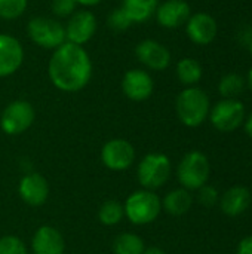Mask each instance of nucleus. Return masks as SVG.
Wrapping results in <instances>:
<instances>
[{
  "instance_id": "1",
  "label": "nucleus",
  "mask_w": 252,
  "mask_h": 254,
  "mask_svg": "<svg viewBox=\"0 0 252 254\" xmlns=\"http://www.w3.org/2000/svg\"><path fill=\"white\" fill-rule=\"evenodd\" d=\"M52 85L62 92L82 91L92 77V61L83 46L70 42L52 52L48 64Z\"/></svg>"
},
{
  "instance_id": "2",
  "label": "nucleus",
  "mask_w": 252,
  "mask_h": 254,
  "mask_svg": "<svg viewBox=\"0 0 252 254\" xmlns=\"http://www.w3.org/2000/svg\"><path fill=\"white\" fill-rule=\"evenodd\" d=\"M177 116L189 128H196L205 122L209 115V97L198 86L183 89L175 101Z\"/></svg>"
},
{
  "instance_id": "3",
  "label": "nucleus",
  "mask_w": 252,
  "mask_h": 254,
  "mask_svg": "<svg viewBox=\"0 0 252 254\" xmlns=\"http://www.w3.org/2000/svg\"><path fill=\"white\" fill-rule=\"evenodd\" d=\"M125 216L132 225L153 223L162 211V201L153 190H137L131 193L123 205Z\"/></svg>"
},
{
  "instance_id": "4",
  "label": "nucleus",
  "mask_w": 252,
  "mask_h": 254,
  "mask_svg": "<svg viewBox=\"0 0 252 254\" xmlns=\"http://www.w3.org/2000/svg\"><path fill=\"white\" fill-rule=\"evenodd\" d=\"M27 34L30 40L43 48L55 51L65 43V27L55 18L34 16L27 24Z\"/></svg>"
},
{
  "instance_id": "5",
  "label": "nucleus",
  "mask_w": 252,
  "mask_h": 254,
  "mask_svg": "<svg viewBox=\"0 0 252 254\" xmlns=\"http://www.w3.org/2000/svg\"><path fill=\"white\" fill-rule=\"evenodd\" d=\"M211 165L208 158L198 150L189 152L177 168V177L181 186L187 190H198L208 183Z\"/></svg>"
},
{
  "instance_id": "6",
  "label": "nucleus",
  "mask_w": 252,
  "mask_h": 254,
  "mask_svg": "<svg viewBox=\"0 0 252 254\" xmlns=\"http://www.w3.org/2000/svg\"><path fill=\"white\" fill-rule=\"evenodd\" d=\"M171 176V161L163 153H149L138 164L137 177L147 190L162 188Z\"/></svg>"
},
{
  "instance_id": "7",
  "label": "nucleus",
  "mask_w": 252,
  "mask_h": 254,
  "mask_svg": "<svg viewBox=\"0 0 252 254\" xmlns=\"http://www.w3.org/2000/svg\"><path fill=\"white\" fill-rule=\"evenodd\" d=\"M34 119L36 110L33 104L25 100H15L4 107L0 116V128L7 135H18L25 132Z\"/></svg>"
},
{
  "instance_id": "8",
  "label": "nucleus",
  "mask_w": 252,
  "mask_h": 254,
  "mask_svg": "<svg viewBox=\"0 0 252 254\" xmlns=\"http://www.w3.org/2000/svg\"><path fill=\"white\" fill-rule=\"evenodd\" d=\"M209 119L218 131H235L245 121V106L236 98H224L209 110Z\"/></svg>"
},
{
  "instance_id": "9",
  "label": "nucleus",
  "mask_w": 252,
  "mask_h": 254,
  "mask_svg": "<svg viewBox=\"0 0 252 254\" xmlns=\"http://www.w3.org/2000/svg\"><path fill=\"white\" fill-rule=\"evenodd\" d=\"M64 27H65V40L73 45L83 46L95 36L98 22L94 12L88 9H80L76 10L68 18Z\"/></svg>"
},
{
  "instance_id": "10",
  "label": "nucleus",
  "mask_w": 252,
  "mask_h": 254,
  "mask_svg": "<svg viewBox=\"0 0 252 254\" xmlns=\"http://www.w3.org/2000/svg\"><path fill=\"white\" fill-rule=\"evenodd\" d=\"M101 161L111 171H125L135 161V149L128 140L113 138L102 146Z\"/></svg>"
},
{
  "instance_id": "11",
  "label": "nucleus",
  "mask_w": 252,
  "mask_h": 254,
  "mask_svg": "<svg viewBox=\"0 0 252 254\" xmlns=\"http://www.w3.org/2000/svg\"><path fill=\"white\" fill-rule=\"evenodd\" d=\"M135 55L138 61L154 71H163L171 64V52L169 49L153 39H144L135 46Z\"/></svg>"
},
{
  "instance_id": "12",
  "label": "nucleus",
  "mask_w": 252,
  "mask_h": 254,
  "mask_svg": "<svg viewBox=\"0 0 252 254\" xmlns=\"http://www.w3.org/2000/svg\"><path fill=\"white\" fill-rule=\"evenodd\" d=\"M122 91L132 101H146L154 91V82L149 71L143 68L128 70L122 77Z\"/></svg>"
},
{
  "instance_id": "13",
  "label": "nucleus",
  "mask_w": 252,
  "mask_h": 254,
  "mask_svg": "<svg viewBox=\"0 0 252 254\" xmlns=\"http://www.w3.org/2000/svg\"><path fill=\"white\" fill-rule=\"evenodd\" d=\"M22 63L24 48L21 42L7 33H0V77L16 73Z\"/></svg>"
},
{
  "instance_id": "14",
  "label": "nucleus",
  "mask_w": 252,
  "mask_h": 254,
  "mask_svg": "<svg viewBox=\"0 0 252 254\" xmlns=\"http://www.w3.org/2000/svg\"><path fill=\"white\" fill-rule=\"evenodd\" d=\"M218 27L217 21L205 12H198L190 15V18L186 22V33L189 39L201 46L209 45L215 36H217Z\"/></svg>"
},
{
  "instance_id": "15",
  "label": "nucleus",
  "mask_w": 252,
  "mask_h": 254,
  "mask_svg": "<svg viewBox=\"0 0 252 254\" xmlns=\"http://www.w3.org/2000/svg\"><path fill=\"white\" fill-rule=\"evenodd\" d=\"M18 193L27 205L40 207L48 201L49 185L42 174L30 173L21 179L18 186Z\"/></svg>"
},
{
  "instance_id": "16",
  "label": "nucleus",
  "mask_w": 252,
  "mask_h": 254,
  "mask_svg": "<svg viewBox=\"0 0 252 254\" xmlns=\"http://www.w3.org/2000/svg\"><path fill=\"white\" fill-rule=\"evenodd\" d=\"M192 10L186 0H166L156 9V21L163 28H178L187 22Z\"/></svg>"
},
{
  "instance_id": "17",
  "label": "nucleus",
  "mask_w": 252,
  "mask_h": 254,
  "mask_svg": "<svg viewBox=\"0 0 252 254\" xmlns=\"http://www.w3.org/2000/svg\"><path fill=\"white\" fill-rule=\"evenodd\" d=\"M31 249L34 254H64L65 243L58 229L45 225L34 232Z\"/></svg>"
},
{
  "instance_id": "18",
  "label": "nucleus",
  "mask_w": 252,
  "mask_h": 254,
  "mask_svg": "<svg viewBox=\"0 0 252 254\" xmlns=\"http://www.w3.org/2000/svg\"><path fill=\"white\" fill-rule=\"evenodd\" d=\"M251 204V193L247 188L244 186H233L229 190L224 192L221 196L220 205L224 214L230 217L241 216L244 211L248 210Z\"/></svg>"
},
{
  "instance_id": "19",
  "label": "nucleus",
  "mask_w": 252,
  "mask_h": 254,
  "mask_svg": "<svg viewBox=\"0 0 252 254\" xmlns=\"http://www.w3.org/2000/svg\"><path fill=\"white\" fill-rule=\"evenodd\" d=\"M159 6V0H123L122 9L129 16L132 24H143L149 21Z\"/></svg>"
},
{
  "instance_id": "20",
  "label": "nucleus",
  "mask_w": 252,
  "mask_h": 254,
  "mask_svg": "<svg viewBox=\"0 0 252 254\" xmlns=\"http://www.w3.org/2000/svg\"><path fill=\"white\" fill-rule=\"evenodd\" d=\"M193 204V198L187 189H175L171 190L162 201V208L171 216H183L186 214Z\"/></svg>"
},
{
  "instance_id": "21",
  "label": "nucleus",
  "mask_w": 252,
  "mask_h": 254,
  "mask_svg": "<svg viewBox=\"0 0 252 254\" xmlns=\"http://www.w3.org/2000/svg\"><path fill=\"white\" fill-rule=\"evenodd\" d=\"M202 73L203 70L201 63L193 58H183L177 64V77L187 88L195 86L202 79Z\"/></svg>"
},
{
  "instance_id": "22",
  "label": "nucleus",
  "mask_w": 252,
  "mask_h": 254,
  "mask_svg": "<svg viewBox=\"0 0 252 254\" xmlns=\"http://www.w3.org/2000/svg\"><path fill=\"white\" fill-rule=\"evenodd\" d=\"M144 250H146L144 240L131 232L117 235L113 243L114 254H143Z\"/></svg>"
},
{
  "instance_id": "23",
  "label": "nucleus",
  "mask_w": 252,
  "mask_h": 254,
  "mask_svg": "<svg viewBox=\"0 0 252 254\" xmlns=\"http://www.w3.org/2000/svg\"><path fill=\"white\" fill-rule=\"evenodd\" d=\"M123 216H125L123 205L114 199L105 201L98 210V219L105 226H114V225L120 223Z\"/></svg>"
},
{
  "instance_id": "24",
  "label": "nucleus",
  "mask_w": 252,
  "mask_h": 254,
  "mask_svg": "<svg viewBox=\"0 0 252 254\" xmlns=\"http://www.w3.org/2000/svg\"><path fill=\"white\" fill-rule=\"evenodd\" d=\"M244 88H245V79L238 73L226 74L218 83V91L224 98H236V97H239L242 94Z\"/></svg>"
},
{
  "instance_id": "25",
  "label": "nucleus",
  "mask_w": 252,
  "mask_h": 254,
  "mask_svg": "<svg viewBox=\"0 0 252 254\" xmlns=\"http://www.w3.org/2000/svg\"><path fill=\"white\" fill-rule=\"evenodd\" d=\"M28 0H0V19L13 21L24 15Z\"/></svg>"
},
{
  "instance_id": "26",
  "label": "nucleus",
  "mask_w": 252,
  "mask_h": 254,
  "mask_svg": "<svg viewBox=\"0 0 252 254\" xmlns=\"http://www.w3.org/2000/svg\"><path fill=\"white\" fill-rule=\"evenodd\" d=\"M107 24L114 31H125L132 25V21L129 19V16L125 13V10L122 7H116L110 12L108 18H107Z\"/></svg>"
},
{
  "instance_id": "27",
  "label": "nucleus",
  "mask_w": 252,
  "mask_h": 254,
  "mask_svg": "<svg viewBox=\"0 0 252 254\" xmlns=\"http://www.w3.org/2000/svg\"><path fill=\"white\" fill-rule=\"evenodd\" d=\"M0 254H27L25 244L13 235L0 238Z\"/></svg>"
},
{
  "instance_id": "28",
  "label": "nucleus",
  "mask_w": 252,
  "mask_h": 254,
  "mask_svg": "<svg viewBox=\"0 0 252 254\" xmlns=\"http://www.w3.org/2000/svg\"><path fill=\"white\" fill-rule=\"evenodd\" d=\"M76 0H52V12L58 18H70L77 10Z\"/></svg>"
},
{
  "instance_id": "29",
  "label": "nucleus",
  "mask_w": 252,
  "mask_h": 254,
  "mask_svg": "<svg viewBox=\"0 0 252 254\" xmlns=\"http://www.w3.org/2000/svg\"><path fill=\"white\" fill-rule=\"evenodd\" d=\"M198 190H199V195H198L199 202H201L203 207H206V208L214 207V205L218 202V199H220V196H218V190H217L214 186L205 185V186H202V188H201V189H198Z\"/></svg>"
},
{
  "instance_id": "30",
  "label": "nucleus",
  "mask_w": 252,
  "mask_h": 254,
  "mask_svg": "<svg viewBox=\"0 0 252 254\" xmlns=\"http://www.w3.org/2000/svg\"><path fill=\"white\" fill-rule=\"evenodd\" d=\"M238 254H252V235L244 238L238 246Z\"/></svg>"
},
{
  "instance_id": "31",
  "label": "nucleus",
  "mask_w": 252,
  "mask_h": 254,
  "mask_svg": "<svg viewBox=\"0 0 252 254\" xmlns=\"http://www.w3.org/2000/svg\"><path fill=\"white\" fill-rule=\"evenodd\" d=\"M101 1H104V0H76V3L79 6H83V7H92V6L100 4Z\"/></svg>"
},
{
  "instance_id": "32",
  "label": "nucleus",
  "mask_w": 252,
  "mask_h": 254,
  "mask_svg": "<svg viewBox=\"0 0 252 254\" xmlns=\"http://www.w3.org/2000/svg\"><path fill=\"white\" fill-rule=\"evenodd\" d=\"M143 254H166L162 249H159V247H149V249H146L144 250V253Z\"/></svg>"
},
{
  "instance_id": "33",
  "label": "nucleus",
  "mask_w": 252,
  "mask_h": 254,
  "mask_svg": "<svg viewBox=\"0 0 252 254\" xmlns=\"http://www.w3.org/2000/svg\"><path fill=\"white\" fill-rule=\"evenodd\" d=\"M245 129H247V134L252 138V113L250 115V118L247 119V124H245Z\"/></svg>"
},
{
  "instance_id": "34",
  "label": "nucleus",
  "mask_w": 252,
  "mask_h": 254,
  "mask_svg": "<svg viewBox=\"0 0 252 254\" xmlns=\"http://www.w3.org/2000/svg\"><path fill=\"white\" fill-rule=\"evenodd\" d=\"M248 86H250V89L252 91V68L250 70V73H248Z\"/></svg>"
},
{
  "instance_id": "35",
  "label": "nucleus",
  "mask_w": 252,
  "mask_h": 254,
  "mask_svg": "<svg viewBox=\"0 0 252 254\" xmlns=\"http://www.w3.org/2000/svg\"><path fill=\"white\" fill-rule=\"evenodd\" d=\"M248 48H250V54H251V57H252V37H251V40H250V43H248Z\"/></svg>"
}]
</instances>
